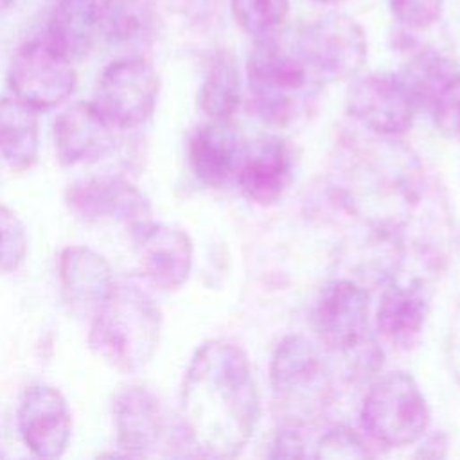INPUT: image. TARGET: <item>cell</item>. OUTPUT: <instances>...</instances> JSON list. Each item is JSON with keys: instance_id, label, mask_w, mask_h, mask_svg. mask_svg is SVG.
I'll list each match as a JSON object with an SVG mask.
<instances>
[{"instance_id": "obj_1", "label": "cell", "mask_w": 460, "mask_h": 460, "mask_svg": "<svg viewBox=\"0 0 460 460\" xmlns=\"http://www.w3.org/2000/svg\"><path fill=\"white\" fill-rule=\"evenodd\" d=\"M180 402L183 433L192 447L205 456H237L261 417L246 352L228 340L203 343L185 370Z\"/></svg>"}, {"instance_id": "obj_2", "label": "cell", "mask_w": 460, "mask_h": 460, "mask_svg": "<svg viewBox=\"0 0 460 460\" xmlns=\"http://www.w3.org/2000/svg\"><path fill=\"white\" fill-rule=\"evenodd\" d=\"M246 83L250 108L271 126H289L304 119L323 86L296 36L286 40L280 32L255 40L246 59Z\"/></svg>"}, {"instance_id": "obj_3", "label": "cell", "mask_w": 460, "mask_h": 460, "mask_svg": "<svg viewBox=\"0 0 460 460\" xmlns=\"http://www.w3.org/2000/svg\"><path fill=\"white\" fill-rule=\"evenodd\" d=\"M162 334V313L135 284L117 282L92 314L90 349L120 372H138L155 356Z\"/></svg>"}, {"instance_id": "obj_4", "label": "cell", "mask_w": 460, "mask_h": 460, "mask_svg": "<svg viewBox=\"0 0 460 460\" xmlns=\"http://www.w3.org/2000/svg\"><path fill=\"white\" fill-rule=\"evenodd\" d=\"M271 390L277 415L286 426L318 419L332 397V374L322 345L300 334L286 336L271 358Z\"/></svg>"}, {"instance_id": "obj_5", "label": "cell", "mask_w": 460, "mask_h": 460, "mask_svg": "<svg viewBox=\"0 0 460 460\" xmlns=\"http://www.w3.org/2000/svg\"><path fill=\"white\" fill-rule=\"evenodd\" d=\"M431 411L415 377L408 372H388L365 394L361 426L385 447H404L428 429Z\"/></svg>"}, {"instance_id": "obj_6", "label": "cell", "mask_w": 460, "mask_h": 460, "mask_svg": "<svg viewBox=\"0 0 460 460\" xmlns=\"http://www.w3.org/2000/svg\"><path fill=\"white\" fill-rule=\"evenodd\" d=\"M309 323L322 349L343 356L350 367L379 350L368 336V295L352 280L327 282L313 302Z\"/></svg>"}, {"instance_id": "obj_7", "label": "cell", "mask_w": 460, "mask_h": 460, "mask_svg": "<svg viewBox=\"0 0 460 460\" xmlns=\"http://www.w3.org/2000/svg\"><path fill=\"white\" fill-rule=\"evenodd\" d=\"M7 84L14 97L34 110L63 104L77 86L74 61L45 38L20 45L7 66Z\"/></svg>"}, {"instance_id": "obj_8", "label": "cell", "mask_w": 460, "mask_h": 460, "mask_svg": "<svg viewBox=\"0 0 460 460\" xmlns=\"http://www.w3.org/2000/svg\"><path fill=\"white\" fill-rule=\"evenodd\" d=\"M160 79L142 56L111 61L99 75L93 104L115 128H137L155 111Z\"/></svg>"}, {"instance_id": "obj_9", "label": "cell", "mask_w": 460, "mask_h": 460, "mask_svg": "<svg viewBox=\"0 0 460 460\" xmlns=\"http://www.w3.org/2000/svg\"><path fill=\"white\" fill-rule=\"evenodd\" d=\"M296 41L323 84L356 77L367 61V36L347 14L314 20L296 34Z\"/></svg>"}, {"instance_id": "obj_10", "label": "cell", "mask_w": 460, "mask_h": 460, "mask_svg": "<svg viewBox=\"0 0 460 460\" xmlns=\"http://www.w3.org/2000/svg\"><path fill=\"white\" fill-rule=\"evenodd\" d=\"M66 208L81 221L117 219L137 230L151 221L149 199L120 176L99 174L81 178L65 190Z\"/></svg>"}, {"instance_id": "obj_11", "label": "cell", "mask_w": 460, "mask_h": 460, "mask_svg": "<svg viewBox=\"0 0 460 460\" xmlns=\"http://www.w3.org/2000/svg\"><path fill=\"white\" fill-rule=\"evenodd\" d=\"M16 426L25 447L40 458H59L72 437V413L65 395L50 385H32L22 394Z\"/></svg>"}, {"instance_id": "obj_12", "label": "cell", "mask_w": 460, "mask_h": 460, "mask_svg": "<svg viewBox=\"0 0 460 460\" xmlns=\"http://www.w3.org/2000/svg\"><path fill=\"white\" fill-rule=\"evenodd\" d=\"M415 110L395 74H367L356 77L347 90V111L377 135L404 133Z\"/></svg>"}, {"instance_id": "obj_13", "label": "cell", "mask_w": 460, "mask_h": 460, "mask_svg": "<svg viewBox=\"0 0 460 460\" xmlns=\"http://www.w3.org/2000/svg\"><path fill=\"white\" fill-rule=\"evenodd\" d=\"M142 275L162 291L181 288L192 270L194 246L178 226L146 223L131 232Z\"/></svg>"}, {"instance_id": "obj_14", "label": "cell", "mask_w": 460, "mask_h": 460, "mask_svg": "<svg viewBox=\"0 0 460 460\" xmlns=\"http://www.w3.org/2000/svg\"><path fill=\"white\" fill-rule=\"evenodd\" d=\"M54 149L65 165H88L115 149V126L93 102H74L54 120Z\"/></svg>"}, {"instance_id": "obj_15", "label": "cell", "mask_w": 460, "mask_h": 460, "mask_svg": "<svg viewBox=\"0 0 460 460\" xmlns=\"http://www.w3.org/2000/svg\"><path fill=\"white\" fill-rule=\"evenodd\" d=\"M61 295L75 314L92 316L113 291L117 280L108 261L88 246H66L59 253Z\"/></svg>"}, {"instance_id": "obj_16", "label": "cell", "mask_w": 460, "mask_h": 460, "mask_svg": "<svg viewBox=\"0 0 460 460\" xmlns=\"http://www.w3.org/2000/svg\"><path fill=\"white\" fill-rule=\"evenodd\" d=\"M117 446L126 456L147 455L165 431V413L160 399L142 385L124 386L111 402Z\"/></svg>"}, {"instance_id": "obj_17", "label": "cell", "mask_w": 460, "mask_h": 460, "mask_svg": "<svg viewBox=\"0 0 460 460\" xmlns=\"http://www.w3.org/2000/svg\"><path fill=\"white\" fill-rule=\"evenodd\" d=\"M293 178L291 147L280 137H262L246 146L237 181L248 199L273 205L282 198Z\"/></svg>"}, {"instance_id": "obj_18", "label": "cell", "mask_w": 460, "mask_h": 460, "mask_svg": "<svg viewBox=\"0 0 460 460\" xmlns=\"http://www.w3.org/2000/svg\"><path fill=\"white\" fill-rule=\"evenodd\" d=\"M246 146L228 122L201 124L189 144L192 171L208 187H223L237 178Z\"/></svg>"}, {"instance_id": "obj_19", "label": "cell", "mask_w": 460, "mask_h": 460, "mask_svg": "<svg viewBox=\"0 0 460 460\" xmlns=\"http://www.w3.org/2000/svg\"><path fill=\"white\" fill-rule=\"evenodd\" d=\"M428 314V298L417 282L394 284L385 289L377 307L379 334L399 349H410L422 334Z\"/></svg>"}, {"instance_id": "obj_20", "label": "cell", "mask_w": 460, "mask_h": 460, "mask_svg": "<svg viewBox=\"0 0 460 460\" xmlns=\"http://www.w3.org/2000/svg\"><path fill=\"white\" fill-rule=\"evenodd\" d=\"M101 36L99 0H58L43 38L72 61L83 59Z\"/></svg>"}, {"instance_id": "obj_21", "label": "cell", "mask_w": 460, "mask_h": 460, "mask_svg": "<svg viewBox=\"0 0 460 460\" xmlns=\"http://www.w3.org/2000/svg\"><path fill=\"white\" fill-rule=\"evenodd\" d=\"M38 153V110L14 95L0 97V158L14 171H27L36 164Z\"/></svg>"}, {"instance_id": "obj_22", "label": "cell", "mask_w": 460, "mask_h": 460, "mask_svg": "<svg viewBox=\"0 0 460 460\" xmlns=\"http://www.w3.org/2000/svg\"><path fill=\"white\" fill-rule=\"evenodd\" d=\"M456 74L458 68L451 58L435 49H419L410 54L395 75L415 108H433Z\"/></svg>"}, {"instance_id": "obj_23", "label": "cell", "mask_w": 460, "mask_h": 460, "mask_svg": "<svg viewBox=\"0 0 460 460\" xmlns=\"http://www.w3.org/2000/svg\"><path fill=\"white\" fill-rule=\"evenodd\" d=\"M243 101L239 63L228 50L212 56L199 88V106L216 122H230Z\"/></svg>"}, {"instance_id": "obj_24", "label": "cell", "mask_w": 460, "mask_h": 460, "mask_svg": "<svg viewBox=\"0 0 460 460\" xmlns=\"http://www.w3.org/2000/svg\"><path fill=\"white\" fill-rule=\"evenodd\" d=\"M101 36L115 45L144 43L153 29L149 0H99Z\"/></svg>"}, {"instance_id": "obj_25", "label": "cell", "mask_w": 460, "mask_h": 460, "mask_svg": "<svg viewBox=\"0 0 460 460\" xmlns=\"http://www.w3.org/2000/svg\"><path fill=\"white\" fill-rule=\"evenodd\" d=\"M230 7L241 31L253 40L279 34L289 14V0H230Z\"/></svg>"}, {"instance_id": "obj_26", "label": "cell", "mask_w": 460, "mask_h": 460, "mask_svg": "<svg viewBox=\"0 0 460 460\" xmlns=\"http://www.w3.org/2000/svg\"><path fill=\"white\" fill-rule=\"evenodd\" d=\"M29 252V235L22 219L11 208L0 205V271L18 270Z\"/></svg>"}, {"instance_id": "obj_27", "label": "cell", "mask_w": 460, "mask_h": 460, "mask_svg": "<svg viewBox=\"0 0 460 460\" xmlns=\"http://www.w3.org/2000/svg\"><path fill=\"white\" fill-rule=\"evenodd\" d=\"M394 18L411 31L431 27L442 13L444 0H388Z\"/></svg>"}, {"instance_id": "obj_28", "label": "cell", "mask_w": 460, "mask_h": 460, "mask_svg": "<svg viewBox=\"0 0 460 460\" xmlns=\"http://www.w3.org/2000/svg\"><path fill=\"white\" fill-rule=\"evenodd\" d=\"M365 442L349 428L336 426L327 429L316 444V458H340V456H368Z\"/></svg>"}, {"instance_id": "obj_29", "label": "cell", "mask_w": 460, "mask_h": 460, "mask_svg": "<svg viewBox=\"0 0 460 460\" xmlns=\"http://www.w3.org/2000/svg\"><path fill=\"white\" fill-rule=\"evenodd\" d=\"M431 110L437 128L444 135L460 140V72L447 83Z\"/></svg>"}, {"instance_id": "obj_30", "label": "cell", "mask_w": 460, "mask_h": 460, "mask_svg": "<svg viewBox=\"0 0 460 460\" xmlns=\"http://www.w3.org/2000/svg\"><path fill=\"white\" fill-rule=\"evenodd\" d=\"M305 442L302 435L293 428L286 426L284 429H279V433L273 438L270 456L273 458H302L305 456Z\"/></svg>"}, {"instance_id": "obj_31", "label": "cell", "mask_w": 460, "mask_h": 460, "mask_svg": "<svg viewBox=\"0 0 460 460\" xmlns=\"http://www.w3.org/2000/svg\"><path fill=\"white\" fill-rule=\"evenodd\" d=\"M16 2H18V0H0V13H4V11H7V9H11Z\"/></svg>"}, {"instance_id": "obj_32", "label": "cell", "mask_w": 460, "mask_h": 460, "mask_svg": "<svg viewBox=\"0 0 460 460\" xmlns=\"http://www.w3.org/2000/svg\"><path fill=\"white\" fill-rule=\"evenodd\" d=\"M314 4H322V5H338V4H343L347 0H311Z\"/></svg>"}]
</instances>
